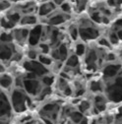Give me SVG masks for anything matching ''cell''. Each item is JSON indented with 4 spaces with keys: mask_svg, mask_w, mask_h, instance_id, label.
Returning a JSON list of instances; mask_svg holds the SVG:
<instances>
[{
    "mask_svg": "<svg viewBox=\"0 0 122 124\" xmlns=\"http://www.w3.org/2000/svg\"><path fill=\"white\" fill-rule=\"evenodd\" d=\"M67 33L69 35V37L73 39V40H77L79 38V31H78V27L77 24H72L68 27L67 29Z\"/></svg>",
    "mask_w": 122,
    "mask_h": 124,
    "instance_id": "obj_9",
    "label": "cell"
},
{
    "mask_svg": "<svg viewBox=\"0 0 122 124\" xmlns=\"http://www.w3.org/2000/svg\"><path fill=\"white\" fill-rule=\"evenodd\" d=\"M41 31H42V26L41 25H37V26L30 29L29 38H28V41L27 42L32 46V47L37 46L40 42Z\"/></svg>",
    "mask_w": 122,
    "mask_h": 124,
    "instance_id": "obj_3",
    "label": "cell"
},
{
    "mask_svg": "<svg viewBox=\"0 0 122 124\" xmlns=\"http://www.w3.org/2000/svg\"><path fill=\"white\" fill-rule=\"evenodd\" d=\"M38 58L39 63H40L41 65H43V66L51 65V64H52V62H53L52 58L49 57V56H47L46 54H38Z\"/></svg>",
    "mask_w": 122,
    "mask_h": 124,
    "instance_id": "obj_13",
    "label": "cell"
},
{
    "mask_svg": "<svg viewBox=\"0 0 122 124\" xmlns=\"http://www.w3.org/2000/svg\"><path fill=\"white\" fill-rule=\"evenodd\" d=\"M79 64V57L76 54H71L70 56L67 57L66 65L69 68H76Z\"/></svg>",
    "mask_w": 122,
    "mask_h": 124,
    "instance_id": "obj_10",
    "label": "cell"
},
{
    "mask_svg": "<svg viewBox=\"0 0 122 124\" xmlns=\"http://www.w3.org/2000/svg\"><path fill=\"white\" fill-rule=\"evenodd\" d=\"M43 84L44 85H46V86H50L53 82V78L52 77H49V76H44V78H43Z\"/></svg>",
    "mask_w": 122,
    "mask_h": 124,
    "instance_id": "obj_17",
    "label": "cell"
},
{
    "mask_svg": "<svg viewBox=\"0 0 122 124\" xmlns=\"http://www.w3.org/2000/svg\"><path fill=\"white\" fill-rule=\"evenodd\" d=\"M14 54V48L12 43H1L0 42V59L9 60Z\"/></svg>",
    "mask_w": 122,
    "mask_h": 124,
    "instance_id": "obj_6",
    "label": "cell"
},
{
    "mask_svg": "<svg viewBox=\"0 0 122 124\" xmlns=\"http://www.w3.org/2000/svg\"><path fill=\"white\" fill-rule=\"evenodd\" d=\"M58 7L51 1H47V2H42L38 5V10H37V16L38 18H46L48 17L51 13H53Z\"/></svg>",
    "mask_w": 122,
    "mask_h": 124,
    "instance_id": "obj_2",
    "label": "cell"
},
{
    "mask_svg": "<svg viewBox=\"0 0 122 124\" xmlns=\"http://www.w3.org/2000/svg\"><path fill=\"white\" fill-rule=\"evenodd\" d=\"M38 24V17L37 15H23L19 21L18 26L30 29Z\"/></svg>",
    "mask_w": 122,
    "mask_h": 124,
    "instance_id": "obj_5",
    "label": "cell"
},
{
    "mask_svg": "<svg viewBox=\"0 0 122 124\" xmlns=\"http://www.w3.org/2000/svg\"><path fill=\"white\" fill-rule=\"evenodd\" d=\"M27 55H28V58L30 60L33 61V60H35V59L38 58V50H37V49H30V50L28 51Z\"/></svg>",
    "mask_w": 122,
    "mask_h": 124,
    "instance_id": "obj_16",
    "label": "cell"
},
{
    "mask_svg": "<svg viewBox=\"0 0 122 124\" xmlns=\"http://www.w3.org/2000/svg\"><path fill=\"white\" fill-rule=\"evenodd\" d=\"M51 1L57 6V7H59L61 4H63L64 2H66V1H68V0H51Z\"/></svg>",
    "mask_w": 122,
    "mask_h": 124,
    "instance_id": "obj_18",
    "label": "cell"
},
{
    "mask_svg": "<svg viewBox=\"0 0 122 124\" xmlns=\"http://www.w3.org/2000/svg\"><path fill=\"white\" fill-rule=\"evenodd\" d=\"M24 84V87L26 88L27 92L30 93V94H38L40 93V88H39V83L37 82L36 80H27V81H24L23 82Z\"/></svg>",
    "mask_w": 122,
    "mask_h": 124,
    "instance_id": "obj_7",
    "label": "cell"
},
{
    "mask_svg": "<svg viewBox=\"0 0 122 124\" xmlns=\"http://www.w3.org/2000/svg\"><path fill=\"white\" fill-rule=\"evenodd\" d=\"M11 8V3L8 0H0V12L6 11Z\"/></svg>",
    "mask_w": 122,
    "mask_h": 124,
    "instance_id": "obj_15",
    "label": "cell"
},
{
    "mask_svg": "<svg viewBox=\"0 0 122 124\" xmlns=\"http://www.w3.org/2000/svg\"><path fill=\"white\" fill-rule=\"evenodd\" d=\"M38 1H40V0H38Z\"/></svg>",
    "mask_w": 122,
    "mask_h": 124,
    "instance_id": "obj_20",
    "label": "cell"
},
{
    "mask_svg": "<svg viewBox=\"0 0 122 124\" xmlns=\"http://www.w3.org/2000/svg\"><path fill=\"white\" fill-rule=\"evenodd\" d=\"M5 71V67L1 64V63H0V74H1V73H3Z\"/></svg>",
    "mask_w": 122,
    "mask_h": 124,
    "instance_id": "obj_19",
    "label": "cell"
},
{
    "mask_svg": "<svg viewBox=\"0 0 122 124\" xmlns=\"http://www.w3.org/2000/svg\"><path fill=\"white\" fill-rule=\"evenodd\" d=\"M11 33H12V36H13V40H15L17 43L23 44V43L28 41L30 29L23 28V27L14 28Z\"/></svg>",
    "mask_w": 122,
    "mask_h": 124,
    "instance_id": "obj_4",
    "label": "cell"
},
{
    "mask_svg": "<svg viewBox=\"0 0 122 124\" xmlns=\"http://www.w3.org/2000/svg\"><path fill=\"white\" fill-rule=\"evenodd\" d=\"M13 84V79L9 75H2L0 76V86L2 88H9Z\"/></svg>",
    "mask_w": 122,
    "mask_h": 124,
    "instance_id": "obj_11",
    "label": "cell"
},
{
    "mask_svg": "<svg viewBox=\"0 0 122 124\" xmlns=\"http://www.w3.org/2000/svg\"><path fill=\"white\" fill-rule=\"evenodd\" d=\"M21 13H20V11H12V12H10V13H8L7 15H6V19L10 22V23H12L13 25H15V26H18V24H19V21H20V19H21Z\"/></svg>",
    "mask_w": 122,
    "mask_h": 124,
    "instance_id": "obj_8",
    "label": "cell"
},
{
    "mask_svg": "<svg viewBox=\"0 0 122 124\" xmlns=\"http://www.w3.org/2000/svg\"><path fill=\"white\" fill-rule=\"evenodd\" d=\"M13 41V36L11 32H2L0 34V42L1 43H12Z\"/></svg>",
    "mask_w": 122,
    "mask_h": 124,
    "instance_id": "obj_12",
    "label": "cell"
},
{
    "mask_svg": "<svg viewBox=\"0 0 122 124\" xmlns=\"http://www.w3.org/2000/svg\"><path fill=\"white\" fill-rule=\"evenodd\" d=\"M58 8H59V10L62 12V13L67 14V15H71V14H72V11H73L72 5H71V3L69 2V0H68V1H66V2H64L63 4H61Z\"/></svg>",
    "mask_w": 122,
    "mask_h": 124,
    "instance_id": "obj_14",
    "label": "cell"
},
{
    "mask_svg": "<svg viewBox=\"0 0 122 124\" xmlns=\"http://www.w3.org/2000/svg\"><path fill=\"white\" fill-rule=\"evenodd\" d=\"M70 18H71V15L64 14L59 10V8H57L48 17L45 18L46 19L45 20V25H48L53 28H58V26L64 25L67 21H69Z\"/></svg>",
    "mask_w": 122,
    "mask_h": 124,
    "instance_id": "obj_1",
    "label": "cell"
}]
</instances>
